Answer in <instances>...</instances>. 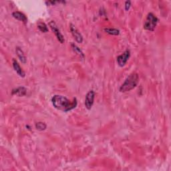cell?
<instances>
[{
	"instance_id": "cell-1",
	"label": "cell",
	"mask_w": 171,
	"mask_h": 171,
	"mask_svg": "<svg viewBox=\"0 0 171 171\" xmlns=\"http://www.w3.org/2000/svg\"><path fill=\"white\" fill-rule=\"evenodd\" d=\"M52 103L55 108L64 112H68L77 106L78 102L76 98H74L73 101H70L63 96L55 95L52 97Z\"/></svg>"
},
{
	"instance_id": "cell-2",
	"label": "cell",
	"mask_w": 171,
	"mask_h": 171,
	"mask_svg": "<svg viewBox=\"0 0 171 171\" xmlns=\"http://www.w3.org/2000/svg\"><path fill=\"white\" fill-rule=\"evenodd\" d=\"M139 80V77L136 73L129 75L127 79L125 80L124 82L122 84L119 90L120 92H127L135 88Z\"/></svg>"
},
{
	"instance_id": "cell-3",
	"label": "cell",
	"mask_w": 171,
	"mask_h": 171,
	"mask_svg": "<svg viewBox=\"0 0 171 171\" xmlns=\"http://www.w3.org/2000/svg\"><path fill=\"white\" fill-rule=\"evenodd\" d=\"M158 22V19L156 16L152 13H149L144 23V29L147 31H153L155 30Z\"/></svg>"
},
{
	"instance_id": "cell-4",
	"label": "cell",
	"mask_w": 171,
	"mask_h": 171,
	"mask_svg": "<svg viewBox=\"0 0 171 171\" xmlns=\"http://www.w3.org/2000/svg\"><path fill=\"white\" fill-rule=\"evenodd\" d=\"M49 26L50 27L51 30L56 35V38H57V39H58V41L61 44H63L64 42V38L63 35L61 34V32H60V30L58 29V26H57L56 23L54 21H51L50 23H49Z\"/></svg>"
},
{
	"instance_id": "cell-5",
	"label": "cell",
	"mask_w": 171,
	"mask_h": 171,
	"mask_svg": "<svg viewBox=\"0 0 171 171\" xmlns=\"http://www.w3.org/2000/svg\"><path fill=\"white\" fill-rule=\"evenodd\" d=\"M130 57V52L128 50H127L123 52V54L117 57V62L120 67L124 66L128 62Z\"/></svg>"
},
{
	"instance_id": "cell-6",
	"label": "cell",
	"mask_w": 171,
	"mask_h": 171,
	"mask_svg": "<svg viewBox=\"0 0 171 171\" xmlns=\"http://www.w3.org/2000/svg\"><path fill=\"white\" fill-rule=\"evenodd\" d=\"M95 98V92L94 90L89 91L85 98V106L88 110H90L94 104Z\"/></svg>"
},
{
	"instance_id": "cell-7",
	"label": "cell",
	"mask_w": 171,
	"mask_h": 171,
	"mask_svg": "<svg viewBox=\"0 0 171 171\" xmlns=\"http://www.w3.org/2000/svg\"><path fill=\"white\" fill-rule=\"evenodd\" d=\"M70 31L72 32V35L74 36L76 41L79 44L82 43V42H83L82 35H81L79 31L76 29V27L73 25V24H70Z\"/></svg>"
},
{
	"instance_id": "cell-8",
	"label": "cell",
	"mask_w": 171,
	"mask_h": 171,
	"mask_svg": "<svg viewBox=\"0 0 171 171\" xmlns=\"http://www.w3.org/2000/svg\"><path fill=\"white\" fill-rule=\"evenodd\" d=\"M12 64H13L14 69V70L16 72V73H17V74L20 77L24 78V77H25V76H26V74H25V72L23 71L22 68L20 67L19 64L18 62V61L14 58L13 60H12Z\"/></svg>"
},
{
	"instance_id": "cell-9",
	"label": "cell",
	"mask_w": 171,
	"mask_h": 171,
	"mask_svg": "<svg viewBox=\"0 0 171 171\" xmlns=\"http://www.w3.org/2000/svg\"><path fill=\"white\" fill-rule=\"evenodd\" d=\"M12 16L16 19L19 20V21H22L23 22L24 24H26L27 22V19L26 18V16L24 15L22 12L19 11H14L12 13Z\"/></svg>"
},
{
	"instance_id": "cell-10",
	"label": "cell",
	"mask_w": 171,
	"mask_h": 171,
	"mask_svg": "<svg viewBox=\"0 0 171 171\" xmlns=\"http://www.w3.org/2000/svg\"><path fill=\"white\" fill-rule=\"evenodd\" d=\"M27 93V89L23 86H19L12 90V94L17 95L18 96H25Z\"/></svg>"
},
{
	"instance_id": "cell-11",
	"label": "cell",
	"mask_w": 171,
	"mask_h": 171,
	"mask_svg": "<svg viewBox=\"0 0 171 171\" xmlns=\"http://www.w3.org/2000/svg\"><path fill=\"white\" fill-rule=\"evenodd\" d=\"M15 52L16 54H17L19 59L21 61L22 63L23 64H26V58L25 55L23 54V52L22 51V50L19 47H16L15 48Z\"/></svg>"
},
{
	"instance_id": "cell-12",
	"label": "cell",
	"mask_w": 171,
	"mask_h": 171,
	"mask_svg": "<svg viewBox=\"0 0 171 171\" xmlns=\"http://www.w3.org/2000/svg\"><path fill=\"white\" fill-rule=\"evenodd\" d=\"M106 33L112 35H118L120 34V30L115 28H105L104 30Z\"/></svg>"
},
{
	"instance_id": "cell-13",
	"label": "cell",
	"mask_w": 171,
	"mask_h": 171,
	"mask_svg": "<svg viewBox=\"0 0 171 171\" xmlns=\"http://www.w3.org/2000/svg\"><path fill=\"white\" fill-rule=\"evenodd\" d=\"M72 48L73 49V50H74L76 54H78L80 57H82V58H84V54L76 45H75L74 44H72Z\"/></svg>"
},
{
	"instance_id": "cell-14",
	"label": "cell",
	"mask_w": 171,
	"mask_h": 171,
	"mask_svg": "<svg viewBox=\"0 0 171 171\" xmlns=\"http://www.w3.org/2000/svg\"><path fill=\"white\" fill-rule=\"evenodd\" d=\"M38 28L40 31L43 32V33H46L48 31V27L47 25L45 23L40 22L38 24Z\"/></svg>"
},
{
	"instance_id": "cell-15",
	"label": "cell",
	"mask_w": 171,
	"mask_h": 171,
	"mask_svg": "<svg viewBox=\"0 0 171 171\" xmlns=\"http://www.w3.org/2000/svg\"><path fill=\"white\" fill-rule=\"evenodd\" d=\"M47 128L46 124L44 123H42V122H38L35 124V128L40 131H42V130H46Z\"/></svg>"
},
{
	"instance_id": "cell-16",
	"label": "cell",
	"mask_w": 171,
	"mask_h": 171,
	"mask_svg": "<svg viewBox=\"0 0 171 171\" xmlns=\"http://www.w3.org/2000/svg\"><path fill=\"white\" fill-rule=\"evenodd\" d=\"M130 6H131V2L130 1H127L125 2V10L126 11H128Z\"/></svg>"
}]
</instances>
